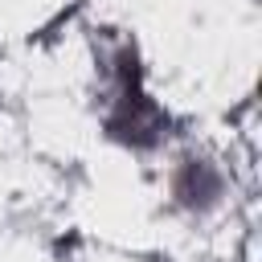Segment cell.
Instances as JSON below:
<instances>
[{"instance_id":"1","label":"cell","mask_w":262,"mask_h":262,"mask_svg":"<svg viewBox=\"0 0 262 262\" xmlns=\"http://www.w3.org/2000/svg\"><path fill=\"white\" fill-rule=\"evenodd\" d=\"M102 135L127 151H156L172 135L168 106L147 90V74L139 49L119 41L106 53V86H102Z\"/></svg>"},{"instance_id":"2","label":"cell","mask_w":262,"mask_h":262,"mask_svg":"<svg viewBox=\"0 0 262 262\" xmlns=\"http://www.w3.org/2000/svg\"><path fill=\"white\" fill-rule=\"evenodd\" d=\"M225 196H229V176H225V168H221L209 151L188 147V151H180L176 164L168 168V201H172L180 213H188V217H209V213H217V209L225 205Z\"/></svg>"}]
</instances>
